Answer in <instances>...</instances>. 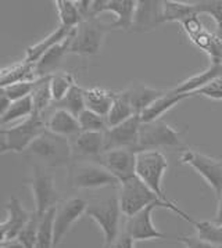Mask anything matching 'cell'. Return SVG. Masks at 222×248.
Returning a JSON list of instances; mask_svg holds the SVG:
<instances>
[{"label":"cell","mask_w":222,"mask_h":248,"mask_svg":"<svg viewBox=\"0 0 222 248\" xmlns=\"http://www.w3.org/2000/svg\"><path fill=\"white\" fill-rule=\"evenodd\" d=\"M27 154L33 158L35 164L45 168H61L72 164L70 140L48 129L31 144Z\"/></svg>","instance_id":"1"},{"label":"cell","mask_w":222,"mask_h":248,"mask_svg":"<svg viewBox=\"0 0 222 248\" xmlns=\"http://www.w3.org/2000/svg\"><path fill=\"white\" fill-rule=\"evenodd\" d=\"M85 215L91 218L103 233V248H111L114 241L121 234V217L118 194L89 202Z\"/></svg>","instance_id":"2"},{"label":"cell","mask_w":222,"mask_h":248,"mask_svg":"<svg viewBox=\"0 0 222 248\" xmlns=\"http://www.w3.org/2000/svg\"><path fill=\"white\" fill-rule=\"evenodd\" d=\"M48 129L46 118L41 114H33L24 119L21 124L13 128H1L0 130V153L7 151L22 153L27 151L31 144Z\"/></svg>","instance_id":"3"},{"label":"cell","mask_w":222,"mask_h":248,"mask_svg":"<svg viewBox=\"0 0 222 248\" xmlns=\"http://www.w3.org/2000/svg\"><path fill=\"white\" fill-rule=\"evenodd\" d=\"M67 182L75 190H97L120 187V180L107 169L92 161H74L68 167Z\"/></svg>","instance_id":"4"},{"label":"cell","mask_w":222,"mask_h":248,"mask_svg":"<svg viewBox=\"0 0 222 248\" xmlns=\"http://www.w3.org/2000/svg\"><path fill=\"white\" fill-rule=\"evenodd\" d=\"M110 30V24L100 21L99 17L83 20L72 32L70 54H77L82 57L97 56L101 51L106 35Z\"/></svg>","instance_id":"5"},{"label":"cell","mask_w":222,"mask_h":248,"mask_svg":"<svg viewBox=\"0 0 222 248\" xmlns=\"http://www.w3.org/2000/svg\"><path fill=\"white\" fill-rule=\"evenodd\" d=\"M157 208L170 209L172 212H175L176 215H179L183 220H189V215L182 211L176 202L172 204H152L147 208H144L141 212L128 217L124 222V233H127L133 241H149V240H157V238H164L165 233L160 232L156 228V225L153 223V212Z\"/></svg>","instance_id":"6"},{"label":"cell","mask_w":222,"mask_h":248,"mask_svg":"<svg viewBox=\"0 0 222 248\" xmlns=\"http://www.w3.org/2000/svg\"><path fill=\"white\" fill-rule=\"evenodd\" d=\"M186 150L182 135L161 119L153 122H142L139 132V153L141 151H161V150Z\"/></svg>","instance_id":"7"},{"label":"cell","mask_w":222,"mask_h":248,"mask_svg":"<svg viewBox=\"0 0 222 248\" xmlns=\"http://www.w3.org/2000/svg\"><path fill=\"white\" fill-rule=\"evenodd\" d=\"M118 200L125 218L132 217L152 204H172L175 201H164L138 176L122 182L118 187Z\"/></svg>","instance_id":"8"},{"label":"cell","mask_w":222,"mask_h":248,"mask_svg":"<svg viewBox=\"0 0 222 248\" xmlns=\"http://www.w3.org/2000/svg\"><path fill=\"white\" fill-rule=\"evenodd\" d=\"M28 185L35 204L33 211L41 218H43L50 209L56 208L61 202V194L56 189L54 178L48 168L39 164H33Z\"/></svg>","instance_id":"9"},{"label":"cell","mask_w":222,"mask_h":248,"mask_svg":"<svg viewBox=\"0 0 222 248\" xmlns=\"http://www.w3.org/2000/svg\"><path fill=\"white\" fill-rule=\"evenodd\" d=\"M168 169V161L162 151H141L136 155V176L146 183L164 201L167 199L162 189V178Z\"/></svg>","instance_id":"10"},{"label":"cell","mask_w":222,"mask_h":248,"mask_svg":"<svg viewBox=\"0 0 222 248\" xmlns=\"http://www.w3.org/2000/svg\"><path fill=\"white\" fill-rule=\"evenodd\" d=\"M181 162L194 169L211 187L217 200L222 196V162L203 153L186 149L182 151Z\"/></svg>","instance_id":"11"},{"label":"cell","mask_w":222,"mask_h":248,"mask_svg":"<svg viewBox=\"0 0 222 248\" xmlns=\"http://www.w3.org/2000/svg\"><path fill=\"white\" fill-rule=\"evenodd\" d=\"M89 201L78 197L61 201L56 207L54 220H53V237H54V248L59 247L64 237L68 234L71 228L79 220L82 215H85Z\"/></svg>","instance_id":"12"},{"label":"cell","mask_w":222,"mask_h":248,"mask_svg":"<svg viewBox=\"0 0 222 248\" xmlns=\"http://www.w3.org/2000/svg\"><path fill=\"white\" fill-rule=\"evenodd\" d=\"M142 119L135 115L114 128L104 132V151L110 150H132L139 153V132Z\"/></svg>","instance_id":"13"},{"label":"cell","mask_w":222,"mask_h":248,"mask_svg":"<svg viewBox=\"0 0 222 248\" xmlns=\"http://www.w3.org/2000/svg\"><path fill=\"white\" fill-rule=\"evenodd\" d=\"M136 7V0H93L92 14L99 17L101 13H111L114 16V21L110 22L111 30L132 31Z\"/></svg>","instance_id":"14"},{"label":"cell","mask_w":222,"mask_h":248,"mask_svg":"<svg viewBox=\"0 0 222 248\" xmlns=\"http://www.w3.org/2000/svg\"><path fill=\"white\" fill-rule=\"evenodd\" d=\"M136 155L132 150H110L104 151L95 162L107 169L120 183L136 176Z\"/></svg>","instance_id":"15"},{"label":"cell","mask_w":222,"mask_h":248,"mask_svg":"<svg viewBox=\"0 0 222 248\" xmlns=\"http://www.w3.org/2000/svg\"><path fill=\"white\" fill-rule=\"evenodd\" d=\"M4 211L6 219L0 225V243L11 241L18 237L21 230L27 226L33 214V211H27L24 208L17 197H11L4 204Z\"/></svg>","instance_id":"16"},{"label":"cell","mask_w":222,"mask_h":248,"mask_svg":"<svg viewBox=\"0 0 222 248\" xmlns=\"http://www.w3.org/2000/svg\"><path fill=\"white\" fill-rule=\"evenodd\" d=\"M71 141L72 162L74 161H92L95 162L104 153V133L81 132Z\"/></svg>","instance_id":"17"},{"label":"cell","mask_w":222,"mask_h":248,"mask_svg":"<svg viewBox=\"0 0 222 248\" xmlns=\"http://www.w3.org/2000/svg\"><path fill=\"white\" fill-rule=\"evenodd\" d=\"M164 24L162 21V1L160 0H142L138 1L132 31L149 32L157 30Z\"/></svg>","instance_id":"18"},{"label":"cell","mask_w":222,"mask_h":248,"mask_svg":"<svg viewBox=\"0 0 222 248\" xmlns=\"http://www.w3.org/2000/svg\"><path fill=\"white\" fill-rule=\"evenodd\" d=\"M165 92L154 89L152 86L142 83V82H132L128 88L120 92L124 99L127 100L135 111L136 115H141L144 109H147L156 100H159Z\"/></svg>","instance_id":"19"},{"label":"cell","mask_w":222,"mask_h":248,"mask_svg":"<svg viewBox=\"0 0 222 248\" xmlns=\"http://www.w3.org/2000/svg\"><path fill=\"white\" fill-rule=\"evenodd\" d=\"M46 125L48 130L68 140L77 138L82 132L78 117L72 115L65 109H54L46 118Z\"/></svg>","instance_id":"20"},{"label":"cell","mask_w":222,"mask_h":248,"mask_svg":"<svg viewBox=\"0 0 222 248\" xmlns=\"http://www.w3.org/2000/svg\"><path fill=\"white\" fill-rule=\"evenodd\" d=\"M71 36L67 38L64 42L59 43L57 46H54L48 53H45L39 59V61L35 64V74H36L38 79L57 74V70H59L61 64V60L64 59L67 54H70Z\"/></svg>","instance_id":"21"},{"label":"cell","mask_w":222,"mask_h":248,"mask_svg":"<svg viewBox=\"0 0 222 248\" xmlns=\"http://www.w3.org/2000/svg\"><path fill=\"white\" fill-rule=\"evenodd\" d=\"M222 77V65L220 64H211L207 70L202 71L196 75H192L185 80H182L179 85H176L174 89H171L176 94H193L200 90L212 80Z\"/></svg>","instance_id":"22"},{"label":"cell","mask_w":222,"mask_h":248,"mask_svg":"<svg viewBox=\"0 0 222 248\" xmlns=\"http://www.w3.org/2000/svg\"><path fill=\"white\" fill-rule=\"evenodd\" d=\"M75 28H67V27H61L60 25L59 28H56V31L49 33L45 39L39 40L38 43L30 46L25 51V59L24 60L28 62H32V64H36L45 53H48L54 46H57L59 43L64 42L67 38H70Z\"/></svg>","instance_id":"23"},{"label":"cell","mask_w":222,"mask_h":248,"mask_svg":"<svg viewBox=\"0 0 222 248\" xmlns=\"http://www.w3.org/2000/svg\"><path fill=\"white\" fill-rule=\"evenodd\" d=\"M189 97H193V94H176L172 90H168L162 94L160 99L156 100L149 108L144 109L139 117H141L142 122L159 121V119H161L165 112H168L176 104H179L181 101L189 99Z\"/></svg>","instance_id":"24"},{"label":"cell","mask_w":222,"mask_h":248,"mask_svg":"<svg viewBox=\"0 0 222 248\" xmlns=\"http://www.w3.org/2000/svg\"><path fill=\"white\" fill-rule=\"evenodd\" d=\"M35 74V64L22 60L20 62L11 64L9 67H4L0 72V88H6L14 83L20 82H31L36 80Z\"/></svg>","instance_id":"25"},{"label":"cell","mask_w":222,"mask_h":248,"mask_svg":"<svg viewBox=\"0 0 222 248\" xmlns=\"http://www.w3.org/2000/svg\"><path fill=\"white\" fill-rule=\"evenodd\" d=\"M115 92L101 89V88H91L85 89V106L86 109L93 111L101 117H107L110 112L112 103L115 100Z\"/></svg>","instance_id":"26"},{"label":"cell","mask_w":222,"mask_h":248,"mask_svg":"<svg viewBox=\"0 0 222 248\" xmlns=\"http://www.w3.org/2000/svg\"><path fill=\"white\" fill-rule=\"evenodd\" d=\"M199 16L194 3H185V1H176V0H162V21L165 22H178L192 17Z\"/></svg>","instance_id":"27"},{"label":"cell","mask_w":222,"mask_h":248,"mask_svg":"<svg viewBox=\"0 0 222 248\" xmlns=\"http://www.w3.org/2000/svg\"><path fill=\"white\" fill-rule=\"evenodd\" d=\"M194 230H196V236L203 238L208 243H211L217 247L222 246V223L212 220H196L190 218L189 222Z\"/></svg>","instance_id":"28"},{"label":"cell","mask_w":222,"mask_h":248,"mask_svg":"<svg viewBox=\"0 0 222 248\" xmlns=\"http://www.w3.org/2000/svg\"><path fill=\"white\" fill-rule=\"evenodd\" d=\"M35 114V106H33V100L32 96L25 97V99L16 100L11 103L9 109L0 115V124L4 128V125L18 121V119H27L30 118L31 115Z\"/></svg>","instance_id":"29"},{"label":"cell","mask_w":222,"mask_h":248,"mask_svg":"<svg viewBox=\"0 0 222 248\" xmlns=\"http://www.w3.org/2000/svg\"><path fill=\"white\" fill-rule=\"evenodd\" d=\"M56 11L59 16L61 27H67V28H77L81 24L82 18L79 9L77 6V1H71V0H56L54 1Z\"/></svg>","instance_id":"30"},{"label":"cell","mask_w":222,"mask_h":248,"mask_svg":"<svg viewBox=\"0 0 222 248\" xmlns=\"http://www.w3.org/2000/svg\"><path fill=\"white\" fill-rule=\"evenodd\" d=\"M135 111L131 107V104L127 100L122 97L120 93L115 94V100L112 103L110 112L107 114V125L109 128H114L117 125H121L122 122L131 119L132 117H135Z\"/></svg>","instance_id":"31"},{"label":"cell","mask_w":222,"mask_h":248,"mask_svg":"<svg viewBox=\"0 0 222 248\" xmlns=\"http://www.w3.org/2000/svg\"><path fill=\"white\" fill-rule=\"evenodd\" d=\"M56 109H65L75 117H79L82 112L86 109L85 106V89L75 85L68 92V94L64 99L56 103Z\"/></svg>","instance_id":"32"},{"label":"cell","mask_w":222,"mask_h":248,"mask_svg":"<svg viewBox=\"0 0 222 248\" xmlns=\"http://www.w3.org/2000/svg\"><path fill=\"white\" fill-rule=\"evenodd\" d=\"M75 78L71 72H57L50 77V90L53 96V104L64 99L68 92L75 86Z\"/></svg>","instance_id":"33"},{"label":"cell","mask_w":222,"mask_h":248,"mask_svg":"<svg viewBox=\"0 0 222 248\" xmlns=\"http://www.w3.org/2000/svg\"><path fill=\"white\" fill-rule=\"evenodd\" d=\"M32 100L35 106V112L45 115L46 109L53 104V96L50 90V77L41 78L36 89L32 93Z\"/></svg>","instance_id":"34"},{"label":"cell","mask_w":222,"mask_h":248,"mask_svg":"<svg viewBox=\"0 0 222 248\" xmlns=\"http://www.w3.org/2000/svg\"><path fill=\"white\" fill-rule=\"evenodd\" d=\"M197 14H207L215 22V35L222 39V0H202L194 1Z\"/></svg>","instance_id":"35"},{"label":"cell","mask_w":222,"mask_h":248,"mask_svg":"<svg viewBox=\"0 0 222 248\" xmlns=\"http://www.w3.org/2000/svg\"><path fill=\"white\" fill-rule=\"evenodd\" d=\"M56 208L50 209L41 220L39 233L33 248H54V237H53V220H54Z\"/></svg>","instance_id":"36"},{"label":"cell","mask_w":222,"mask_h":248,"mask_svg":"<svg viewBox=\"0 0 222 248\" xmlns=\"http://www.w3.org/2000/svg\"><path fill=\"white\" fill-rule=\"evenodd\" d=\"M82 132H96V133H104L109 129L107 119L106 117H101L99 114L85 109L81 115L78 117Z\"/></svg>","instance_id":"37"},{"label":"cell","mask_w":222,"mask_h":248,"mask_svg":"<svg viewBox=\"0 0 222 248\" xmlns=\"http://www.w3.org/2000/svg\"><path fill=\"white\" fill-rule=\"evenodd\" d=\"M41 79L31 80V82H20V83H14L10 86H6V88H1L0 93H3L4 96H7L11 101H16V100L25 99V97H30L32 96L33 90L36 89L38 83Z\"/></svg>","instance_id":"38"},{"label":"cell","mask_w":222,"mask_h":248,"mask_svg":"<svg viewBox=\"0 0 222 248\" xmlns=\"http://www.w3.org/2000/svg\"><path fill=\"white\" fill-rule=\"evenodd\" d=\"M42 218L33 211L32 218L30 219V222L27 223V226L21 230V233L18 234L17 240L21 241L27 248H33L36 238H38V233H39V226H41Z\"/></svg>","instance_id":"39"},{"label":"cell","mask_w":222,"mask_h":248,"mask_svg":"<svg viewBox=\"0 0 222 248\" xmlns=\"http://www.w3.org/2000/svg\"><path fill=\"white\" fill-rule=\"evenodd\" d=\"M194 96H202V97L211 100H222V77L214 79L207 86L197 90Z\"/></svg>","instance_id":"40"},{"label":"cell","mask_w":222,"mask_h":248,"mask_svg":"<svg viewBox=\"0 0 222 248\" xmlns=\"http://www.w3.org/2000/svg\"><path fill=\"white\" fill-rule=\"evenodd\" d=\"M179 25H181L182 31L186 33L188 39H192L193 36H196L197 33H200L202 31L206 30V27L203 25L199 16H192L185 21H182Z\"/></svg>","instance_id":"41"},{"label":"cell","mask_w":222,"mask_h":248,"mask_svg":"<svg viewBox=\"0 0 222 248\" xmlns=\"http://www.w3.org/2000/svg\"><path fill=\"white\" fill-rule=\"evenodd\" d=\"M178 241L182 243L185 248H220L217 246H214L211 243L203 240V238L197 237L196 234H192V236H179Z\"/></svg>","instance_id":"42"},{"label":"cell","mask_w":222,"mask_h":248,"mask_svg":"<svg viewBox=\"0 0 222 248\" xmlns=\"http://www.w3.org/2000/svg\"><path fill=\"white\" fill-rule=\"evenodd\" d=\"M214 35H215V32H210L208 30H204L189 40L192 42L197 49L206 53L208 50V47H210V45H211L212 39H214Z\"/></svg>","instance_id":"43"},{"label":"cell","mask_w":222,"mask_h":248,"mask_svg":"<svg viewBox=\"0 0 222 248\" xmlns=\"http://www.w3.org/2000/svg\"><path fill=\"white\" fill-rule=\"evenodd\" d=\"M111 248H135V241L127 233H124L121 230V234L114 241V244L111 246Z\"/></svg>","instance_id":"44"},{"label":"cell","mask_w":222,"mask_h":248,"mask_svg":"<svg viewBox=\"0 0 222 248\" xmlns=\"http://www.w3.org/2000/svg\"><path fill=\"white\" fill-rule=\"evenodd\" d=\"M0 247L1 248H27L21 241H18L17 238L16 240H11V241H4V243H0Z\"/></svg>","instance_id":"45"},{"label":"cell","mask_w":222,"mask_h":248,"mask_svg":"<svg viewBox=\"0 0 222 248\" xmlns=\"http://www.w3.org/2000/svg\"><path fill=\"white\" fill-rule=\"evenodd\" d=\"M214 220L218 222V223H222V196L218 199V204H217V212H215V217H214Z\"/></svg>","instance_id":"46"},{"label":"cell","mask_w":222,"mask_h":248,"mask_svg":"<svg viewBox=\"0 0 222 248\" xmlns=\"http://www.w3.org/2000/svg\"><path fill=\"white\" fill-rule=\"evenodd\" d=\"M220 248H222V246H221V247H220Z\"/></svg>","instance_id":"47"}]
</instances>
